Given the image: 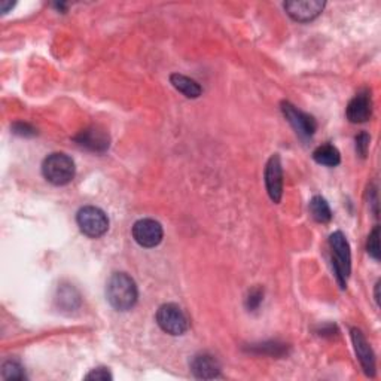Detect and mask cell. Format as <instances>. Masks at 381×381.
Listing matches in <instances>:
<instances>
[{"instance_id": "1", "label": "cell", "mask_w": 381, "mask_h": 381, "mask_svg": "<svg viewBox=\"0 0 381 381\" xmlns=\"http://www.w3.org/2000/svg\"><path fill=\"white\" fill-rule=\"evenodd\" d=\"M106 298L118 311L131 310L139 298L136 282L127 273H114L107 280Z\"/></svg>"}, {"instance_id": "2", "label": "cell", "mask_w": 381, "mask_h": 381, "mask_svg": "<svg viewBox=\"0 0 381 381\" xmlns=\"http://www.w3.org/2000/svg\"><path fill=\"white\" fill-rule=\"evenodd\" d=\"M75 163L66 154H51L42 164V173L47 181L55 186L70 184L75 177Z\"/></svg>"}, {"instance_id": "3", "label": "cell", "mask_w": 381, "mask_h": 381, "mask_svg": "<svg viewBox=\"0 0 381 381\" xmlns=\"http://www.w3.org/2000/svg\"><path fill=\"white\" fill-rule=\"evenodd\" d=\"M329 244L332 249L334 270H335V274H337L340 286L344 289L347 287V278H349L352 271L350 246L345 239V235L341 231H335L334 234H331Z\"/></svg>"}, {"instance_id": "4", "label": "cell", "mask_w": 381, "mask_h": 381, "mask_svg": "<svg viewBox=\"0 0 381 381\" xmlns=\"http://www.w3.org/2000/svg\"><path fill=\"white\" fill-rule=\"evenodd\" d=\"M76 222L80 230L89 239L102 237L109 230V219L106 213L94 206H87L77 211Z\"/></svg>"}, {"instance_id": "5", "label": "cell", "mask_w": 381, "mask_h": 381, "mask_svg": "<svg viewBox=\"0 0 381 381\" xmlns=\"http://www.w3.org/2000/svg\"><path fill=\"white\" fill-rule=\"evenodd\" d=\"M156 322H158L160 328L177 337V335H184L189 328V320L184 310L176 304H164L156 311Z\"/></svg>"}, {"instance_id": "6", "label": "cell", "mask_w": 381, "mask_h": 381, "mask_svg": "<svg viewBox=\"0 0 381 381\" xmlns=\"http://www.w3.org/2000/svg\"><path fill=\"white\" fill-rule=\"evenodd\" d=\"M163 227L154 219H140L133 227V239L142 248H155L163 241Z\"/></svg>"}, {"instance_id": "7", "label": "cell", "mask_w": 381, "mask_h": 381, "mask_svg": "<svg viewBox=\"0 0 381 381\" xmlns=\"http://www.w3.org/2000/svg\"><path fill=\"white\" fill-rule=\"evenodd\" d=\"M265 186L273 203H280L283 195V170L280 156L274 154L265 167Z\"/></svg>"}, {"instance_id": "8", "label": "cell", "mask_w": 381, "mask_h": 381, "mask_svg": "<svg viewBox=\"0 0 381 381\" xmlns=\"http://www.w3.org/2000/svg\"><path fill=\"white\" fill-rule=\"evenodd\" d=\"M282 110L285 118L290 122V126L295 128V131L302 137H311L313 134H315L318 124L315 118L311 115L306 114V112L299 110L298 107H295L292 103L289 102H283L282 103Z\"/></svg>"}, {"instance_id": "9", "label": "cell", "mask_w": 381, "mask_h": 381, "mask_svg": "<svg viewBox=\"0 0 381 381\" xmlns=\"http://www.w3.org/2000/svg\"><path fill=\"white\" fill-rule=\"evenodd\" d=\"M350 334H352V341L354 345L356 356H357V359H359L365 374L369 377H374L375 375V356H374L371 345H369V343L366 341L365 335L362 334L361 329L352 328Z\"/></svg>"}, {"instance_id": "10", "label": "cell", "mask_w": 381, "mask_h": 381, "mask_svg": "<svg viewBox=\"0 0 381 381\" xmlns=\"http://www.w3.org/2000/svg\"><path fill=\"white\" fill-rule=\"evenodd\" d=\"M324 2L320 0H304V2H286L285 10L287 15L298 22H308L322 14Z\"/></svg>"}, {"instance_id": "11", "label": "cell", "mask_w": 381, "mask_h": 381, "mask_svg": "<svg viewBox=\"0 0 381 381\" xmlns=\"http://www.w3.org/2000/svg\"><path fill=\"white\" fill-rule=\"evenodd\" d=\"M345 114H347V118H349V121L353 122V124H362V122H366L369 118H371V114H373L371 93L366 91V89L357 93L350 100Z\"/></svg>"}, {"instance_id": "12", "label": "cell", "mask_w": 381, "mask_h": 381, "mask_svg": "<svg viewBox=\"0 0 381 381\" xmlns=\"http://www.w3.org/2000/svg\"><path fill=\"white\" fill-rule=\"evenodd\" d=\"M190 371L201 380H213L221 375V365L215 356L203 353L197 354L190 362Z\"/></svg>"}, {"instance_id": "13", "label": "cell", "mask_w": 381, "mask_h": 381, "mask_svg": "<svg viewBox=\"0 0 381 381\" xmlns=\"http://www.w3.org/2000/svg\"><path fill=\"white\" fill-rule=\"evenodd\" d=\"M76 142L81 147L96 152H105L109 148V136L98 128H88L81 131L80 136L76 137Z\"/></svg>"}, {"instance_id": "14", "label": "cell", "mask_w": 381, "mask_h": 381, "mask_svg": "<svg viewBox=\"0 0 381 381\" xmlns=\"http://www.w3.org/2000/svg\"><path fill=\"white\" fill-rule=\"evenodd\" d=\"M170 82L179 93H182L188 98H198L201 93H203V89H201L197 81L190 80V77L181 73H173L170 76Z\"/></svg>"}, {"instance_id": "15", "label": "cell", "mask_w": 381, "mask_h": 381, "mask_svg": "<svg viewBox=\"0 0 381 381\" xmlns=\"http://www.w3.org/2000/svg\"><path fill=\"white\" fill-rule=\"evenodd\" d=\"M313 158H315L316 163L327 167H335L341 163L340 151L334 144H322V147L313 152Z\"/></svg>"}, {"instance_id": "16", "label": "cell", "mask_w": 381, "mask_h": 381, "mask_svg": "<svg viewBox=\"0 0 381 381\" xmlns=\"http://www.w3.org/2000/svg\"><path fill=\"white\" fill-rule=\"evenodd\" d=\"M310 213L320 223H327L332 219V211L328 201L322 197H313L310 201Z\"/></svg>"}, {"instance_id": "17", "label": "cell", "mask_w": 381, "mask_h": 381, "mask_svg": "<svg viewBox=\"0 0 381 381\" xmlns=\"http://www.w3.org/2000/svg\"><path fill=\"white\" fill-rule=\"evenodd\" d=\"M2 378L3 380H26L24 368L17 361H8L2 366Z\"/></svg>"}, {"instance_id": "18", "label": "cell", "mask_w": 381, "mask_h": 381, "mask_svg": "<svg viewBox=\"0 0 381 381\" xmlns=\"http://www.w3.org/2000/svg\"><path fill=\"white\" fill-rule=\"evenodd\" d=\"M366 249H368V253L371 255L374 260L377 261L380 260V228L378 227H375L373 232L369 234Z\"/></svg>"}, {"instance_id": "19", "label": "cell", "mask_w": 381, "mask_h": 381, "mask_svg": "<svg viewBox=\"0 0 381 381\" xmlns=\"http://www.w3.org/2000/svg\"><path fill=\"white\" fill-rule=\"evenodd\" d=\"M112 378L114 377H112L107 368H96L91 373L85 375V380H96V381H107Z\"/></svg>"}, {"instance_id": "20", "label": "cell", "mask_w": 381, "mask_h": 381, "mask_svg": "<svg viewBox=\"0 0 381 381\" xmlns=\"http://www.w3.org/2000/svg\"><path fill=\"white\" fill-rule=\"evenodd\" d=\"M368 149H369V136L366 133H361L359 136L356 137V151L362 156V158H365Z\"/></svg>"}, {"instance_id": "21", "label": "cell", "mask_w": 381, "mask_h": 381, "mask_svg": "<svg viewBox=\"0 0 381 381\" xmlns=\"http://www.w3.org/2000/svg\"><path fill=\"white\" fill-rule=\"evenodd\" d=\"M262 302V290L261 289H253L252 292L249 294L248 297V301H246V306H248V308L251 311L256 310L257 307H260V304Z\"/></svg>"}, {"instance_id": "22", "label": "cell", "mask_w": 381, "mask_h": 381, "mask_svg": "<svg viewBox=\"0 0 381 381\" xmlns=\"http://www.w3.org/2000/svg\"><path fill=\"white\" fill-rule=\"evenodd\" d=\"M13 130L15 134H20V136H33V134H35V130H33L29 124H22V122L15 124Z\"/></svg>"}, {"instance_id": "23", "label": "cell", "mask_w": 381, "mask_h": 381, "mask_svg": "<svg viewBox=\"0 0 381 381\" xmlns=\"http://www.w3.org/2000/svg\"><path fill=\"white\" fill-rule=\"evenodd\" d=\"M13 6H14V3H10V2H2V3H0V8H2V13L3 14H6L8 9L13 8Z\"/></svg>"}, {"instance_id": "24", "label": "cell", "mask_w": 381, "mask_h": 381, "mask_svg": "<svg viewBox=\"0 0 381 381\" xmlns=\"http://www.w3.org/2000/svg\"><path fill=\"white\" fill-rule=\"evenodd\" d=\"M378 289H380V282L375 285V301L377 304H380V297H378Z\"/></svg>"}]
</instances>
